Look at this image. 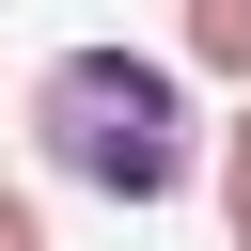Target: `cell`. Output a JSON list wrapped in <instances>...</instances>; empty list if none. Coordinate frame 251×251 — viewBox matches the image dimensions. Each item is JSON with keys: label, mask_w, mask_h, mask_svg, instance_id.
<instances>
[{"label": "cell", "mask_w": 251, "mask_h": 251, "mask_svg": "<svg viewBox=\"0 0 251 251\" xmlns=\"http://www.w3.org/2000/svg\"><path fill=\"white\" fill-rule=\"evenodd\" d=\"M31 141H47V173H78L110 204H173L188 188V94L141 47H63L31 78Z\"/></svg>", "instance_id": "cell-1"}, {"label": "cell", "mask_w": 251, "mask_h": 251, "mask_svg": "<svg viewBox=\"0 0 251 251\" xmlns=\"http://www.w3.org/2000/svg\"><path fill=\"white\" fill-rule=\"evenodd\" d=\"M173 31H188V63H204V78H235V94H251V0H188Z\"/></svg>", "instance_id": "cell-2"}, {"label": "cell", "mask_w": 251, "mask_h": 251, "mask_svg": "<svg viewBox=\"0 0 251 251\" xmlns=\"http://www.w3.org/2000/svg\"><path fill=\"white\" fill-rule=\"evenodd\" d=\"M220 220H235V251H251V173H220Z\"/></svg>", "instance_id": "cell-3"}, {"label": "cell", "mask_w": 251, "mask_h": 251, "mask_svg": "<svg viewBox=\"0 0 251 251\" xmlns=\"http://www.w3.org/2000/svg\"><path fill=\"white\" fill-rule=\"evenodd\" d=\"M235 173H251V126H235Z\"/></svg>", "instance_id": "cell-4"}]
</instances>
